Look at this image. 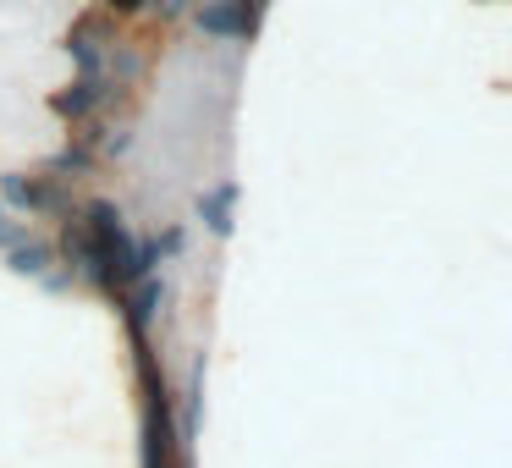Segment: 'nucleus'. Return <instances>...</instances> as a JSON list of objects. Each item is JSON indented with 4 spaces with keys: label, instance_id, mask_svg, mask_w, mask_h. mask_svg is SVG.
Wrapping results in <instances>:
<instances>
[{
    "label": "nucleus",
    "instance_id": "nucleus-7",
    "mask_svg": "<svg viewBox=\"0 0 512 468\" xmlns=\"http://www.w3.org/2000/svg\"><path fill=\"white\" fill-rule=\"evenodd\" d=\"M160 298H166V287H160L155 276H144L138 287L122 292V314H127V336H133V347H149V325H155V314H160Z\"/></svg>",
    "mask_w": 512,
    "mask_h": 468
},
{
    "label": "nucleus",
    "instance_id": "nucleus-13",
    "mask_svg": "<svg viewBox=\"0 0 512 468\" xmlns=\"http://www.w3.org/2000/svg\"><path fill=\"white\" fill-rule=\"evenodd\" d=\"M0 215H6V204H0Z\"/></svg>",
    "mask_w": 512,
    "mask_h": 468
},
{
    "label": "nucleus",
    "instance_id": "nucleus-10",
    "mask_svg": "<svg viewBox=\"0 0 512 468\" xmlns=\"http://www.w3.org/2000/svg\"><path fill=\"white\" fill-rule=\"evenodd\" d=\"M6 259H12V270H17V276L45 281V276H50V265H56V248H50V243H39V237H28V243H17Z\"/></svg>",
    "mask_w": 512,
    "mask_h": 468
},
{
    "label": "nucleus",
    "instance_id": "nucleus-6",
    "mask_svg": "<svg viewBox=\"0 0 512 468\" xmlns=\"http://www.w3.org/2000/svg\"><path fill=\"white\" fill-rule=\"evenodd\" d=\"M111 94H116V89H111L105 78H72L67 89L50 100V111L67 116L72 127H83V122H94V111H100V105H111Z\"/></svg>",
    "mask_w": 512,
    "mask_h": 468
},
{
    "label": "nucleus",
    "instance_id": "nucleus-5",
    "mask_svg": "<svg viewBox=\"0 0 512 468\" xmlns=\"http://www.w3.org/2000/svg\"><path fill=\"white\" fill-rule=\"evenodd\" d=\"M265 6L270 0H204L199 12H193V23H199L210 39H254Z\"/></svg>",
    "mask_w": 512,
    "mask_h": 468
},
{
    "label": "nucleus",
    "instance_id": "nucleus-3",
    "mask_svg": "<svg viewBox=\"0 0 512 468\" xmlns=\"http://www.w3.org/2000/svg\"><path fill=\"white\" fill-rule=\"evenodd\" d=\"M111 45H116L111 12H83L78 23L67 28V56H72V67H78V78H105Z\"/></svg>",
    "mask_w": 512,
    "mask_h": 468
},
{
    "label": "nucleus",
    "instance_id": "nucleus-4",
    "mask_svg": "<svg viewBox=\"0 0 512 468\" xmlns=\"http://www.w3.org/2000/svg\"><path fill=\"white\" fill-rule=\"evenodd\" d=\"M0 204L17 215H61L67 210V188L56 177H28V171H6L0 177Z\"/></svg>",
    "mask_w": 512,
    "mask_h": 468
},
{
    "label": "nucleus",
    "instance_id": "nucleus-8",
    "mask_svg": "<svg viewBox=\"0 0 512 468\" xmlns=\"http://www.w3.org/2000/svg\"><path fill=\"white\" fill-rule=\"evenodd\" d=\"M94 160H100V127L83 122V133H72V144L61 149L56 160H50V177H56V182H67V177H89Z\"/></svg>",
    "mask_w": 512,
    "mask_h": 468
},
{
    "label": "nucleus",
    "instance_id": "nucleus-12",
    "mask_svg": "<svg viewBox=\"0 0 512 468\" xmlns=\"http://www.w3.org/2000/svg\"><path fill=\"white\" fill-rule=\"evenodd\" d=\"M149 0H105V12H116V17H133V12H144Z\"/></svg>",
    "mask_w": 512,
    "mask_h": 468
},
{
    "label": "nucleus",
    "instance_id": "nucleus-1",
    "mask_svg": "<svg viewBox=\"0 0 512 468\" xmlns=\"http://www.w3.org/2000/svg\"><path fill=\"white\" fill-rule=\"evenodd\" d=\"M78 221H83V232H89L94 254H100V265H105V281H111V298H122L127 287H138L144 276H155V265H149L144 243L133 237L127 215L116 210L111 199H89V204L78 210Z\"/></svg>",
    "mask_w": 512,
    "mask_h": 468
},
{
    "label": "nucleus",
    "instance_id": "nucleus-11",
    "mask_svg": "<svg viewBox=\"0 0 512 468\" xmlns=\"http://www.w3.org/2000/svg\"><path fill=\"white\" fill-rule=\"evenodd\" d=\"M17 243H28V221H17L12 210L0 215V254H12Z\"/></svg>",
    "mask_w": 512,
    "mask_h": 468
},
{
    "label": "nucleus",
    "instance_id": "nucleus-2",
    "mask_svg": "<svg viewBox=\"0 0 512 468\" xmlns=\"http://www.w3.org/2000/svg\"><path fill=\"white\" fill-rule=\"evenodd\" d=\"M133 358H138V391H144V468H188V441H182L166 375H160L149 347H133Z\"/></svg>",
    "mask_w": 512,
    "mask_h": 468
},
{
    "label": "nucleus",
    "instance_id": "nucleus-9",
    "mask_svg": "<svg viewBox=\"0 0 512 468\" xmlns=\"http://www.w3.org/2000/svg\"><path fill=\"white\" fill-rule=\"evenodd\" d=\"M232 199H237V188H232V182H215L210 193H199V215L210 221V232H215V237H226V232H232Z\"/></svg>",
    "mask_w": 512,
    "mask_h": 468
}]
</instances>
